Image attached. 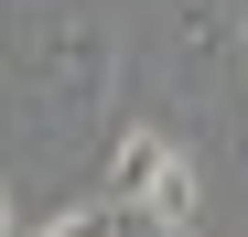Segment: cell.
<instances>
[{"instance_id": "cell-4", "label": "cell", "mask_w": 248, "mask_h": 237, "mask_svg": "<svg viewBox=\"0 0 248 237\" xmlns=\"http://www.w3.org/2000/svg\"><path fill=\"white\" fill-rule=\"evenodd\" d=\"M237 65H248V11H237Z\"/></svg>"}, {"instance_id": "cell-2", "label": "cell", "mask_w": 248, "mask_h": 237, "mask_svg": "<svg viewBox=\"0 0 248 237\" xmlns=\"http://www.w3.org/2000/svg\"><path fill=\"white\" fill-rule=\"evenodd\" d=\"M32 87L54 108H97L108 97V44L87 22H44V44H32Z\"/></svg>"}, {"instance_id": "cell-1", "label": "cell", "mask_w": 248, "mask_h": 237, "mask_svg": "<svg viewBox=\"0 0 248 237\" xmlns=\"http://www.w3.org/2000/svg\"><path fill=\"white\" fill-rule=\"evenodd\" d=\"M108 205L151 216L162 237H194V226H205V183H194V162H184L162 130H119V140H108Z\"/></svg>"}, {"instance_id": "cell-3", "label": "cell", "mask_w": 248, "mask_h": 237, "mask_svg": "<svg viewBox=\"0 0 248 237\" xmlns=\"http://www.w3.org/2000/svg\"><path fill=\"white\" fill-rule=\"evenodd\" d=\"M11 237H162V226L97 194V205H65V216H44V226H11Z\"/></svg>"}]
</instances>
